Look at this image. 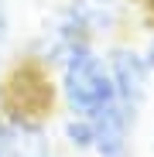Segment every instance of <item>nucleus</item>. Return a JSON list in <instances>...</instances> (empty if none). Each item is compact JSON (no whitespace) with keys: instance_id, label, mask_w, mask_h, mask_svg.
<instances>
[{"instance_id":"f257e3e1","label":"nucleus","mask_w":154,"mask_h":157,"mask_svg":"<svg viewBox=\"0 0 154 157\" xmlns=\"http://www.w3.org/2000/svg\"><path fill=\"white\" fill-rule=\"evenodd\" d=\"M130 0H62L28 38L21 58L34 62L51 75V68L75 48H106L120 38H130Z\"/></svg>"},{"instance_id":"f03ea898","label":"nucleus","mask_w":154,"mask_h":157,"mask_svg":"<svg viewBox=\"0 0 154 157\" xmlns=\"http://www.w3.org/2000/svg\"><path fill=\"white\" fill-rule=\"evenodd\" d=\"M51 92H55V113L72 116H99L116 102V89L110 78L106 51L86 44L75 48L51 68Z\"/></svg>"},{"instance_id":"7ed1b4c3","label":"nucleus","mask_w":154,"mask_h":157,"mask_svg":"<svg viewBox=\"0 0 154 157\" xmlns=\"http://www.w3.org/2000/svg\"><path fill=\"white\" fill-rule=\"evenodd\" d=\"M103 51H106L110 78H113V89H116V106H123L134 116H144L151 92H154V72L147 68L137 41L120 38L113 44H106Z\"/></svg>"},{"instance_id":"20e7f679","label":"nucleus","mask_w":154,"mask_h":157,"mask_svg":"<svg viewBox=\"0 0 154 157\" xmlns=\"http://www.w3.org/2000/svg\"><path fill=\"white\" fill-rule=\"evenodd\" d=\"M10 123V157H62L51 113L0 109Z\"/></svg>"},{"instance_id":"39448f33","label":"nucleus","mask_w":154,"mask_h":157,"mask_svg":"<svg viewBox=\"0 0 154 157\" xmlns=\"http://www.w3.org/2000/svg\"><path fill=\"white\" fill-rule=\"evenodd\" d=\"M140 120L144 116L127 113L123 106H116V102L110 109H103L99 116H93V126H96L93 157H134Z\"/></svg>"},{"instance_id":"423d86ee","label":"nucleus","mask_w":154,"mask_h":157,"mask_svg":"<svg viewBox=\"0 0 154 157\" xmlns=\"http://www.w3.org/2000/svg\"><path fill=\"white\" fill-rule=\"evenodd\" d=\"M55 137H58L62 154H69V157H93V140H96L93 116L55 113Z\"/></svg>"},{"instance_id":"0eeeda50","label":"nucleus","mask_w":154,"mask_h":157,"mask_svg":"<svg viewBox=\"0 0 154 157\" xmlns=\"http://www.w3.org/2000/svg\"><path fill=\"white\" fill-rule=\"evenodd\" d=\"M17 51V14L10 0H0V55L14 58Z\"/></svg>"},{"instance_id":"6e6552de","label":"nucleus","mask_w":154,"mask_h":157,"mask_svg":"<svg viewBox=\"0 0 154 157\" xmlns=\"http://www.w3.org/2000/svg\"><path fill=\"white\" fill-rule=\"evenodd\" d=\"M137 48H140V55H144V62H147V68L154 72V24L144 31V38L137 41Z\"/></svg>"},{"instance_id":"1a4fd4ad","label":"nucleus","mask_w":154,"mask_h":157,"mask_svg":"<svg viewBox=\"0 0 154 157\" xmlns=\"http://www.w3.org/2000/svg\"><path fill=\"white\" fill-rule=\"evenodd\" d=\"M0 157H10V123L0 113Z\"/></svg>"},{"instance_id":"9d476101","label":"nucleus","mask_w":154,"mask_h":157,"mask_svg":"<svg viewBox=\"0 0 154 157\" xmlns=\"http://www.w3.org/2000/svg\"><path fill=\"white\" fill-rule=\"evenodd\" d=\"M7 68H10V58H7V55H0V78L7 75Z\"/></svg>"},{"instance_id":"9b49d317","label":"nucleus","mask_w":154,"mask_h":157,"mask_svg":"<svg viewBox=\"0 0 154 157\" xmlns=\"http://www.w3.org/2000/svg\"><path fill=\"white\" fill-rule=\"evenodd\" d=\"M151 150H154V137H151Z\"/></svg>"}]
</instances>
